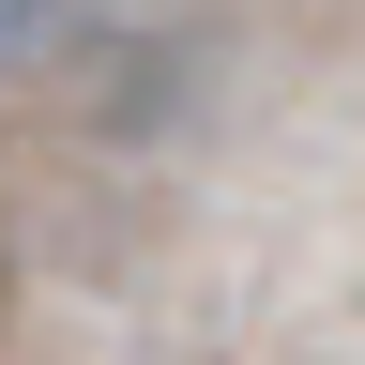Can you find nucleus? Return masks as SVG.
<instances>
[{"label":"nucleus","instance_id":"f257e3e1","mask_svg":"<svg viewBox=\"0 0 365 365\" xmlns=\"http://www.w3.org/2000/svg\"><path fill=\"white\" fill-rule=\"evenodd\" d=\"M0 319H16V228H0Z\"/></svg>","mask_w":365,"mask_h":365}]
</instances>
